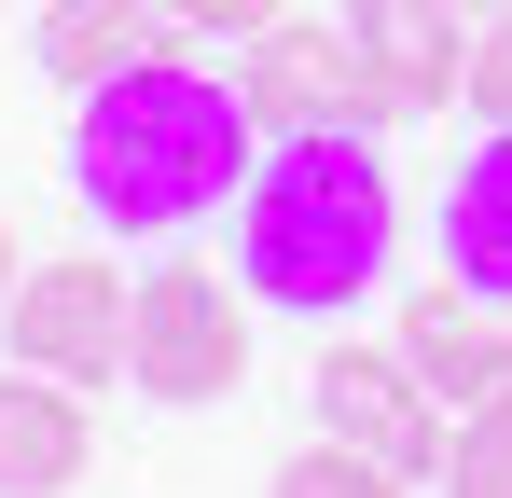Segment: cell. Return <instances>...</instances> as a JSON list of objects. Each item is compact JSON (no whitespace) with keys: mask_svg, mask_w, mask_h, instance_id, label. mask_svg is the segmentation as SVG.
Here are the masks:
<instances>
[{"mask_svg":"<svg viewBox=\"0 0 512 498\" xmlns=\"http://www.w3.org/2000/svg\"><path fill=\"white\" fill-rule=\"evenodd\" d=\"M443 277L485 291V305H512V125L443 180Z\"/></svg>","mask_w":512,"mask_h":498,"instance_id":"obj_10","label":"cell"},{"mask_svg":"<svg viewBox=\"0 0 512 498\" xmlns=\"http://www.w3.org/2000/svg\"><path fill=\"white\" fill-rule=\"evenodd\" d=\"M0 332H14V360H28V374H56V388H111V374H139V291H125L97 249L28 263V277H14V305H0Z\"/></svg>","mask_w":512,"mask_h":498,"instance_id":"obj_3","label":"cell"},{"mask_svg":"<svg viewBox=\"0 0 512 498\" xmlns=\"http://www.w3.org/2000/svg\"><path fill=\"white\" fill-rule=\"evenodd\" d=\"M236 97H250L263 139H305V125H402L346 14H333V28H291V14H277V28L250 42V70H236Z\"/></svg>","mask_w":512,"mask_h":498,"instance_id":"obj_5","label":"cell"},{"mask_svg":"<svg viewBox=\"0 0 512 498\" xmlns=\"http://www.w3.org/2000/svg\"><path fill=\"white\" fill-rule=\"evenodd\" d=\"M457 14H512V0H457Z\"/></svg>","mask_w":512,"mask_h":498,"instance_id":"obj_17","label":"cell"},{"mask_svg":"<svg viewBox=\"0 0 512 498\" xmlns=\"http://www.w3.org/2000/svg\"><path fill=\"white\" fill-rule=\"evenodd\" d=\"M402 360L429 374V402L471 415L512 388V305H485V291H457V277H429L416 305H402Z\"/></svg>","mask_w":512,"mask_h":498,"instance_id":"obj_7","label":"cell"},{"mask_svg":"<svg viewBox=\"0 0 512 498\" xmlns=\"http://www.w3.org/2000/svg\"><path fill=\"white\" fill-rule=\"evenodd\" d=\"M277 498H416L388 457H360V443H305L291 471H277Z\"/></svg>","mask_w":512,"mask_h":498,"instance_id":"obj_13","label":"cell"},{"mask_svg":"<svg viewBox=\"0 0 512 498\" xmlns=\"http://www.w3.org/2000/svg\"><path fill=\"white\" fill-rule=\"evenodd\" d=\"M84 457H97L84 388H56V374H0V498H70Z\"/></svg>","mask_w":512,"mask_h":498,"instance_id":"obj_9","label":"cell"},{"mask_svg":"<svg viewBox=\"0 0 512 498\" xmlns=\"http://www.w3.org/2000/svg\"><path fill=\"white\" fill-rule=\"evenodd\" d=\"M236 374H250V277L153 263L139 277V388L153 402H222Z\"/></svg>","mask_w":512,"mask_h":498,"instance_id":"obj_4","label":"cell"},{"mask_svg":"<svg viewBox=\"0 0 512 498\" xmlns=\"http://www.w3.org/2000/svg\"><path fill=\"white\" fill-rule=\"evenodd\" d=\"M346 28H360V56L388 83V111L416 125L443 97H471V42H457V0H346Z\"/></svg>","mask_w":512,"mask_h":498,"instance_id":"obj_8","label":"cell"},{"mask_svg":"<svg viewBox=\"0 0 512 498\" xmlns=\"http://www.w3.org/2000/svg\"><path fill=\"white\" fill-rule=\"evenodd\" d=\"M319 429L360 443V457H388V471H443V443H457L402 346H319Z\"/></svg>","mask_w":512,"mask_h":498,"instance_id":"obj_6","label":"cell"},{"mask_svg":"<svg viewBox=\"0 0 512 498\" xmlns=\"http://www.w3.org/2000/svg\"><path fill=\"white\" fill-rule=\"evenodd\" d=\"M0 305H14V222H0Z\"/></svg>","mask_w":512,"mask_h":498,"instance_id":"obj_16","label":"cell"},{"mask_svg":"<svg viewBox=\"0 0 512 498\" xmlns=\"http://www.w3.org/2000/svg\"><path fill=\"white\" fill-rule=\"evenodd\" d=\"M443 498H512V388L457 415V443H443Z\"/></svg>","mask_w":512,"mask_h":498,"instance_id":"obj_12","label":"cell"},{"mask_svg":"<svg viewBox=\"0 0 512 498\" xmlns=\"http://www.w3.org/2000/svg\"><path fill=\"white\" fill-rule=\"evenodd\" d=\"M471 111H485V125H512V14L471 42Z\"/></svg>","mask_w":512,"mask_h":498,"instance_id":"obj_15","label":"cell"},{"mask_svg":"<svg viewBox=\"0 0 512 498\" xmlns=\"http://www.w3.org/2000/svg\"><path fill=\"white\" fill-rule=\"evenodd\" d=\"M388 166H374V125H305V139H263L250 194H236V277L250 305H291V319H346L374 277H388Z\"/></svg>","mask_w":512,"mask_h":498,"instance_id":"obj_2","label":"cell"},{"mask_svg":"<svg viewBox=\"0 0 512 498\" xmlns=\"http://www.w3.org/2000/svg\"><path fill=\"white\" fill-rule=\"evenodd\" d=\"M250 97L208 70H180V56H139V70H111L84 97V125H70V194H84V222L111 236H180V222H208V208H236L250 194Z\"/></svg>","mask_w":512,"mask_h":498,"instance_id":"obj_1","label":"cell"},{"mask_svg":"<svg viewBox=\"0 0 512 498\" xmlns=\"http://www.w3.org/2000/svg\"><path fill=\"white\" fill-rule=\"evenodd\" d=\"M167 14H180V28H208V42H263L291 0H167Z\"/></svg>","mask_w":512,"mask_h":498,"instance_id":"obj_14","label":"cell"},{"mask_svg":"<svg viewBox=\"0 0 512 498\" xmlns=\"http://www.w3.org/2000/svg\"><path fill=\"white\" fill-rule=\"evenodd\" d=\"M167 28H180L167 0H56V14H42V70L70 83V97H97L111 70H139Z\"/></svg>","mask_w":512,"mask_h":498,"instance_id":"obj_11","label":"cell"}]
</instances>
